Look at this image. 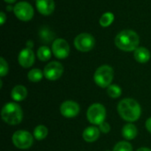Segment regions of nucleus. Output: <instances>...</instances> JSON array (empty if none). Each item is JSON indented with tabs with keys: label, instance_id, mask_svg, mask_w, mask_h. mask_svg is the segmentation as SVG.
Returning <instances> with one entry per match:
<instances>
[{
	"label": "nucleus",
	"instance_id": "f257e3e1",
	"mask_svg": "<svg viewBox=\"0 0 151 151\" xmlns=\"http://www.w3.org/2000/svg\"><path fill=\"white\" fill-rule=\"evenodd\" d=\"M117 110L119 115L129 123L137 121L142 115V107L140 104L133 98H125L121 100L118 104Z\"/></svg>",
	"mask_w": 151,
	"mask_h": 151
},
{
	"label": "nucleus",
	"instance_id": "f03ea898",
	"mask_svg": "<svg viewBox=\"0 0 151 151\" xmlns=\"http://www.w3.org/2000/svg\"><path fill=\"white\" fill-rule=\"evenodd\" d=\"M139 42V35L136 32L130 29L119 32L115 37L116 46L124 51H134L138 48Z\"/></svg>",
	"mask_w": 151,
	"mask_h": 151
},
{
	"label": "nucleus",
	"instance_id": "7ed1b4c3",
	"mask_svg": "<svg viewBox=\"0 0 151 151\" xmlns=\"http://www.w3.org/2000/svg\"><path fill=\"white\" fill-rule=\"evenodd\" d=\"M1 117L6 124L16 126L21 123L23 119V111L18 104L14 102L7 103L2 108Z\"/></svg>",
	"mask_w": 151,
	"mask_h": 151
},
{
	"label": "nucleus",
	"instance_id": "20e7f679",
	"mask_svg": "<svg viewBox=\"0 0 151 151\" xmlns=\"http://www.w3.org/2000/svg\"><path fill=\"white\" fill-rule=\"evenodd\" d=\"M113 78L114 71L112 67L108 65L99 66L94 74V81L96 84L102 88H107L110 85H111Z\"/></svg>",
	"mask_w": 151,
	"mask_h": 151
},
{
	"label": "nucleus",
	"instance_id": "39448f33",
	"mask_svg": "<svg viewBox=\"0 0 151 151\" xmlns=\"http://www.w3.org/2000/svg\"><path fill=\"white\" fill-rule=\"evenodd\" d=\"M87 119L89 123L95 126H99L105 121L106 109L101 104H91L87 111Z\"/></svg>",
	"mask_w": 151,
	"mask_h": 151
},
{
	"label": "nucleus",
	"instance_id": "423d86ee",
	"mask_svg": "<svg viewBox=\"0 0 151 151\" xmlns=\"http://www.w3.org/2000/svg\"><path fill=\"white\" fill-rule=\"evenodd\" d=\"M34 135L25 130L16 131L12 137V144L19 150H27L34 143Z\"/></svg>",
	"mask_w": 151,
	"mask_h": 151
},
{
	"label": "nucleus",
	"instance_id": "0eeeda50",
	"mask_svg": "<svg viewBox=\"0 0 151 151\" xmlns=\"http://www.w3.org/2000/svg\"><path fill=\"white\" fill-rule=\"evenodd\" d=\"M73 43L78 50L81 52H88L94 48L96 41L92 35L88 33H81L75 37Z\"/></svg>",
	"mask_w": 151,
	"mask_h": 151
},
{
	"label": "nucleus",
	"instance_id": "6e6552de",
	"mask_svg": "<svg viewBox=\"0 0 151 151\" xmlns=\"http://www.w3.org/2000/svg\"><path fill=\"white\" fill-rule=\"evenodd\" d=\"M13 12L15 16L22 21H28L34 16V8L33 6L25 1L19 2L13 7Z\"/></svg>",
	"mask_w": 151,
	"mask_h": 151
},
{
	"label": "nucleus",
	"instance_id": "1a4fd4ad",
	"mask_svg": "<svg viewBox=\"0 0 151 151\" xmlns=\"http://www.w3.org/2000/svg\"><path fill=\"white\" fill-rule=\"evenodd\" d=\"M64 73V66L61 63L52 61L49 63L43 69L44 77L51 81L58 80Z\"/></svg>",
	"mask_w": 151,
	"mask_h": 151
},
{
	"label": "nucleus",
	"instance_id": "9d476101",
	"mask_svg": "<svg viewBox=\"0 0 151 151\" xmlns=\"http://www.w3.org/2000/svg\"><path fill=\"white\" fill-rule=\"evenodd\" d=\"M52 52L57 58L65 59L70 54V46L65 39L58 38L52 43Z\"/></svg>",
	"mask_w": 151,
	"mask_h": 151
},
{
	"label": "nucleus",
	"instance_id": "9b49d317",
	"mask_svg": "<svg viewBox=\"0 0 151 151\" xmlns=\"http://www.w3.org/2000/svg\"><path fill=\"white\" fill-rule=\"evenodd\" d=\"M80 105L73 100H66L60 105V113L63 117L73 119L80 113Z\"/></svg>",
	"mask_w": 151,
	"mask_h": 151
},
{
	"label": "nucleus",
	"instance_id": "f8f14e48",
	"mask_svg": "<svg viewBox=\"0 0 151 151\" xmlns=\"http://www.w3.org/2000/svg\"><path fill=\"white\" fill-rule=\"evenodd\" d=\"M35 53L30 48H25L19 53L18 61L19 65H21L24 68H29L31 67L35 63Z\"/></svg>",
	"mask_w": 151,
	"mask_h": 151
},
{
	"label": "nucleus",
	"instance_id": "ddd939ff",
	"mask_svg": "<svg viewBox=\"0 0 151 151\" xmlns=\"http://www.w3.org/2000/svg\"><path fill=\"white\" fill-rule=\"evenodd\" d=\"M37 11L42 15H50L55 10V3L53 0H36Z\"/></svg>",
	"mask_w": 151,
	"mask_h": 151
},
{
	"label": "nucleus",
	"instance_id": "4468645a",
	"mask_svg": "<svg viewBox=\"0 0 151 151\" xmlns=\"http://www.w3.org/2000/svg\"><path fill=\"white\" fill-rule=\"evenodd\" d=\"M100 130L98 127L91 126L84 129L82 133V138L87 142H94L100 137Z\"/></svg>",
	"mask_w": 151,
	"mask_h": 151
},
{
	"label": "nucleus",
	"instance_id": "2eb2a0df",
	"mask_svg": "<svg viewBox=\"0 0 151 151\" xmlns=\"http://www.w3.org/2000/svg\"><path fill=\"white\" fill-rule=\"evenodd\" d=\"M27 96V89L23 85L15 86L11 91V97L15 102H21Z\"/></svg>",
	"mask_w": 151,
	"mask_h": 151
},
{
	"label": "nucleus",
	"instance_id": "dca6fc26",
	"mask_svg": "<svg viewBox=\"0 0 151 151\" xmlns=\"http://www.w3.org/2000/svg\"><path fill=\"white\" fill-rule=\"evenodd\" d=\"M137 134H138L137 127L133 123H127L122 128V136L127 141H132L135 139Z\"/></svg>",
	"mask_w": 151,
	"mask_h": 151
},
{
	"label": "nucleus",
	"instance_id": "f3484780",
	"mask_svg": "<svg viewBox=\"0 0 151 151\" xmlns=\"http://www.w3.org/2000/svg\"><path fill=\"white\" fill-rule=\"evenodd\" d=\"M134 59L142 64L147 63L150 59V52L145 47H138L134 53Z\"/></svg>",
	"mask_w": 151,
	"mask_h": 151
},
{
	"label": "nucleus",
	"instance_id": "a211bd4d",
	"mask_svg": "<svg viewBox=\"0 0 151 151\" xmlns=\"http://www.w3.org/2000/svg\"><path fill=\"white\" fill-rule=\"evenodd\" d=\"M48 134H49L48 128L45 126H43V125H39L36 127H35L33 135H34V138L35 140L42 141V140H44L47 137Z\"/></svg>",
	"mask_w": 151,
	"mask_h": 151
},
{
	"label": "nucleus",
	"instance_id": "6ab92c4d",
	"mask_svg": "<svg viewBox=\"0 0 151 151\" xmlns=\"http://www.w3.org/2000/svg\"><path fill=\"white\" fill-rule=\"evenodd\" d=\"M39 35L41 40L45 43H49L54 39V33L50 29H49L48 27H42L39 32Z\"/></svg>",
	"mask_w": 151,
	"mask_h": 151
},
{
	"label": "nucleus",
	"instance_id": "aec40b11",
	"mask_svg": "<svg viewBox=\"0 0 151 151\" xmlns=\"http://www.w3.org/2000/svg\"><path fill=\"white\" fill-rule=\"evenodd\" d=\"M43 76H44L43 72L38 68H34L30 70L27 73V79L31 82H39Z\"/></svg>",
	"mask_w": 151,
	"mask_h": 151
},
{
	"label": "nucleus",
	"instance_id": "412c9836",
	"mask_svg": "<svg viewBox=\"0 0 151 151\" xmlns=\"http://www.w3.org/2000/svg\"><path fill=\"white\" fill-rule=\"evenodd\" d=\"M37 57L41 61H48L51 58V50L47 46H41L37 50Z\"/></svg>",
	"mask_w": 151,
	"mask_h": 151
},
{
	"label": "nucleus",
	"instance_id": "4be33fe9",
	"mask_svg": "<svg viewBox=\"0 0 151 151\" xmlns=\"http://www.w3.org/2000/svg\"><path fill=\"white\" fill-rule=\"evenodd\" d=\"M114 14L111 12H104L101 18H100V20H99V23L100 25L103 27H109L110 25H111V23L114 21Z\"/></svg>",
	"mask_w": 151,
	"mask_h": 151
},
{
	"label": "nucleus",
	"instance_id": "5701e85b",
	"mask_svg": "<svg viewBox=\"0 0 151 151\" xmlns=\"http://www.w3.org/2000/svg\"><path fill=\"white\" fill-rule=\"evenodd\" d=\"M107 94L111 98H119L122 94V89L119 85L111 84L107 88Z\"/></svg>",
	"mask_w": 151,
	"mask_h": 151
},
{
	"label": "nucleus",
	"instance_id": "b1692460",
	"mask_svg": "<svg viewBox=\"0 0 151 151\" xmlns=\"http://www.w3.org/2000/svg\"><path fill=\"white\" fill-rule=\"evenodd\" d=\"M112 151H133V147L128 142L122 141V142H119L114 146Z\"/></svg>",
	"mask_w": 151,
	"mask_h": 151
},
{
	"label": "nucleus",
	"instance_id": "393cba45",
	"mask_svg": "<svg viewBox=\"0 0 151 151\" xmlns=\"http://www.w3.org/2000/svg\"><path fill=\"white\" fill-rule=\"evenodd\" d=\"M9 71V66L7 62L5 61V59L4 58H0V76L4 77L8 73Z\"/></svg>",
	"mask_w": 151,
	"mask_h": 151
},
{
	"label": "nucleus",
	"instance_id": "a878e982",
	"mask_svg": "<svg viewBox=\"0 0 151 151\" xmlns=\"http://www.w3.org/2000/svg\"><path fill=\"white\" fill-rule=\"evenodd\" d=\"M98 127H99L98 128H99V130H100V132H101V133L108 134V133L111 131V126H110V124H109L108 122H106V121L103 122V123H102V124H100Z\"/></svg>",
	"mask_w": 151,
	"mask_h": 151
},
{
	"label": "nucleus",
	"instance_id": "bb28decb",
	"mask_svg": "<svg viewBox=\"0 0 151 151\" xmlns=\"http://www.w3.org/2000/svg\"><path fill=\"white\" fill-rule=\"evenodd\" d=\"M145 127H146V129L148 130V132H150L151 134V117L150 118H149V119L146 120Z\"/></svg>",
	"mask_w": 151,
	"mask_h": 151
},
{
	"label": "nucleus",
	"instance_id": "cd10ccee",
	"mask_svg": "<svg viewBox=\"0 0 151 151\" xmlns=\"http://www.w3.org/2000/svg\"><path fill=\"white\" fill-rule=\"evenodd\" d=\"M5 20H6V15H5V13L4 12H0V24L4 25Z\"/></svg>",
	"mask_w": 151,
	"mask_h": 151
},
{
	"label": "nucleus",
	"instance_id": "c85d7f7f",
	"mask_svg": "<svg viewBox=\"0 0 151 151\" xmlns=\"http://www.w3.org/2000/svg\"><path fill=\"white\" fill-rule=\"evenodd\" d=\"M136 151H151L150 149H149V148H145V147H143V148H140V149H138Z\"/></svg>",
	"mask_w": 151,
	"mask_h": 151
},
{
	"label": "nucleus",
	"instance_id": "c756f323",
	"mask_svg": "<svg viewBox=\"0 0 151 151\" xmlns=\"http://www.w3.org/2000/svg\"><path fill=\"white\" fill-rule=\"evenodd\" d=\"M4 1L7 4H13L16 0H4Z\"/></svg>",
	"mask_w": 151,
	"mask_h": 151
},
{
	"label": "nucleus",
	"instance_id": "7c9ffc66",
	"mask_svg": "<svg viewBox=\"0 0 151 151\" xmlns=\"http://www.w3.org/2000/svg\"><path fill=\"white\" fill-rule=\"evenodd\" d=\"M106 151H110V150H106Z\"/></svg>",
	"mask_w": 151,
	"mask_h": 151
}]
</instances>
